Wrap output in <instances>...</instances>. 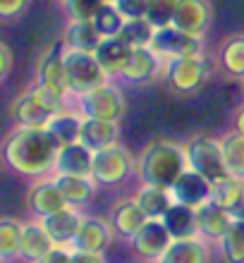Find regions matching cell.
<instances>
[{
  "label": "cell",
  "instance_id": "5bb4252c",
  "mask_svg": "<svg viewBox=\"0 0 244 263\" xmlns=\"http://www.w3.org/2000/svg\"><path fill=\"white\" fill-rule=\"evenodd\" d=\"M108 220H110V225H112L115 237L129 244L134 239V235L148 222V218L139 208V203L134 201V196H129V199H120L112 203Z\"/></svg>",
  "mask_w": 244,
  "mask_h": 263
},
{
  "label": "cell",
  "instance_id": "5b68a950",
  "mask_svg": "<svg viewBox=\"0 0 244 263\" xmlns=\"http://www.w3.org/2000/svg\"><path fill=\"white\" fill-rule=\"evenodd\" d=\"M63 58H65V69H67V84H70L72 98H79L110 82V77L103 72V67L98 65L93 53L63 48Z\"/></svg>",
  "mask_w": 244,
  "mask_h": 263
},
{
  "label": "cell",
  "instance_id": "8d00e7d4",
  "mask_svg": "<svg viewBox=\"0 0 244 263\" xmlns=\"http://www.w3.org/2000/svg\"><path fill=\"white\" fill-rule=\"evenodd\" d=\"M105 0H60L67 22H93L96 12Z\"/></svg>",
  "mask_w": 244,
  "mask_h": 263
},
{
  "label": "cell",
  "instance_id": "1f68e13d",
  "mask_svg": "<svg viewBox=\"0 0 244 263\" xmlns=\"http://www.w3.org/2000/svg\"><path fill=\"white\" fill-rule=\"evenodd\" d=\"M22 232H24V222L5 215L0 218V261L12 263L20 261V247H22Z\"/></svg>",
  "mask_w": 244,
  "mask_h": 263
},
{
  "label": "cell",
  "instance_id": "8992f818",
  "mask_svg": "<svg viewBox=\"0 0 244 263\" xmlns=\"http://www.w3.org/2000/svg\"><path fill=\"white\" fill-rule=\"evenodd\" d=\"M211 72L209 60L203 58V53H194V55H182L173 58V60H163V79L167 86L177 93H194L206 84Z\"/></svg>",
  "mask_w": 244,
  "mask_h": 263
},
{
  "label": "cell",
  "instance_id": "603a6c76",
  "mask_svg": "<svg viewBox=\"0 0 244 263\" xmlns=\"http://www.w3.org/2000/svg\"><path fill=\"white\" fill-rule=\"evenodd\" d=\"M91 167H93V151L86 148L82 141L60 146V151H58V163H55V173L91 177Z\"/></svg>",
  "mask_w": 244,
  "mask_h": 263
},
{
  "label": "cell",
  "instance_id": "f546056e",
  "mask_svg": "<svg viewBox=\"0 0 244 263\" xmlns=\"http://www.w3.org/2000/svg\"><path fill=\"white\" fill-rule=\"evenodd\" d=\"M82 122H84V115L79 110H70V108H65L55 115V118H50V122L46 125V129L53 134L60 146H67V144H74L79 141V134H82Z\"/></svg>",
  "mask_w": 244,
  "mask_h": 263
},
{
  "label": "cell",
  "instance_id": "bcb514c9",
  "mask_svg": "<svg viewBox=\"0 0 244 263\" xmlns=\"http://www.w3.org/2000/svg\"><path fill=\"white\" fill-rule=\"evenodd\" d=\"M105 3H115V0H105Z\"/></svg>",
  "mask_w": 244,
  "mask_h": 263
},
{
  "label": "cell",
  "instance_id": "ffe728a7",
  "mask_svg": "<svg viewBox=\"0 0 244 263\" xmlns=\"http://www.w3.org/2000/svg\"><path fill=\"white\" fill-rule=\"evenodd\" d=\"M161 74H163V60L148 46V48H134L132 58H129V65H127V69L122 72L120 79L127 84L141 86V84L154 82L156 77H161Z\"/></svg>",
  "mask_w": 244,
  "mask_h": 263
},
{
  "label": "cell",
  "instance_id": "3957f363",
  "mask_svg": "<svg viewBox=\"0 0 244 263\" xmlns=\"http://www.w3.org/2000/svg\"><path fill=\"white\" fill-rule=\"evenodd\" d=\"M65 108H67V96H63V93H58L53 89H46V86L36 82L12 101L10 118H12L14 125L46 127L50 122V118H55Z\"/></svg>",
  "mask_w": 244,
  "mask_h": 263
},
{
  "label": "cell",
  "instance_id": "ee69618b",
  "mask_svg": "<svg viewBox=\"0 0 244 263\" xmlns=\"http://www.w3.org/2000/svg\"><path fill=\"white\" fill-rule=\"evenodd\" d=\"M232 129L239 132V134L244 137V103L237 105V108H235V112H232Z\"/></svg>",
  "mask_w": 244,
  "mask_h": 263
},
{
  "label": "cell",
  "instance_id": "ac0fdd59",
  "mask_svg": "<svg viewBox=\"0 0 244 263\" xmlns=\"http://www.w3.org/2000/svg\"><path fill=\"white\" fill-rule=\"evenodd\" d=\"M232 225V215L228 208L218 206L216 201L203 203L201 208H196V228H199V237L203 242H209L211 247H216L228 228Z\"/></svg>",
  "mask_w": 244,
  "mask_h": 263
},
{
  "label": "cell",
  "instance_id": "74e56055",
  "mask_svg": "<svg viewBox=\"0 0 244 263\" xmlns=\"http://www.w3.org/2000/svg\"><path fill=\"white\" fill-rule=\"evenodd\" d=\"M177 3H180V0H151V3H148L146 20L156 27V31H158V29H165V27H173Z\"/></svg>",
  "mask_w": 244,
  "mask_h": 263
},
{
  "label": "cell",
  "instance_id": "b9f144b4",
  "mask_svg": "<svg viewBox=\"0 0 244 263\" xmlns=\"http://www.w3.org/2000/svg\"><path fill=\"white\" fill-rule=\"evenodd\" d=\"M10 72H12V50L7 43H0V79L7 82Z\"/></svg>",
  "mask_w": 244,
  "mask_h": 263
},
{
  "label": "cell",
  "instance_id": "277c9868",
  "mask_svg": "<svg viewBox=\"0 0 244 263\" xmlns=\"http://www.w3.org/2000/svg\"><path fill=\"white\" fill-rule=\"evenodd\" d=\"M134 173H137V156H132V151L120 141L108 146V148L93 151L91 177L98 187H120Z\"/></svg>",
  "mask_w": 244,
  "mask_h": 263
},
{
  "label": "cell",
  "instance_id": "7402d4cb",
  "mask_svg": "<svg viewBox=\"0 0 244 263\" xmlns=\"http://www.w3.org/2000/svg\"><path fill=\"white\" fill-rule=\"evenodd\" d=\"M55 244L48 237L41 220H29L24 222V232H22V247H20V261L24 263H39Z\"/></svg>",
  "mask_w": 244,
  "mask_h": 263
},
{
  "label": "cell",
  "instance_id": "7c38bea8",
  "mask_svg": "<svg viewBox=\"0 0 244 263\" xmlns=\"http://www.w3.org/2000/svg\"><path fill=\"white\" fill-rule=\"evenodd\" d=\"M112 225L108 218L101 215H84V222L79 228L74 242L70 249L72 251H86V254H105L108 247L112 244Z\"/></svg>",
  "mask_w": 244,
  "mask_h": 263
},
{
  "label": "cell",
  "instance_id": "30bf717a",
  "mask_svg": "<svg viewBox=\"0 0 244 263\" xmlns=\"http://www.w3.org/2000/svg\"><path fill=\"white\" fill-rule=\"evenodd\" d=\"M67 206L63 192L58 187L55 175H48V177H39V180H31L27 189V211L34 215L36 220H41L50 213H58L60 208Z\"/></svg>",
  "mask_w": 244,
  "mask_h": 263
},
{
  "label": "cell",
  "instance_id": "83f0119b",
  "mask_svg": "<svg viewBox=\"0 0 244 263\" xmlns=\"http://www.w3.org/2000/svg\"><path fill=\"white\" fill-rule=\"evenodd\" d=\"M101 41H103V36L93 22H67V27L63 31V48L96 53Z\"/></svg>",
  "mask_w": 244,
  "mask_h": 263
},
{
  "label": "cell",
  "instance_id": "9a60e30c",
  "mask_svg": "<svg viewBox=\"0 0 244 263\" xmlns=\"http://www.w3.org/2000/svg\"><path fill=\"white\" fill-rule=\"evenodd\" d=\"M82 222H84L82 208H74V206H65L58 213H50L46 218H41V225L46 228V232H48V237L53 239L55 247H72Z\"/></svg>",
  "mask_w": 244,
  "mask_h": 263
},
{
  "label": "cell",
  "instance_id": "2e32d148",
  "mask_svg": "<svg viewBox=\"0 0 244 263\" xmlns=\"http://www.w3.org/2000/svg\"><path fill=\"white\" fill-rule=\"evenodd\" d=\"M36 82L46 86V89H53L63 96H70V84H67V69H65V58H63V48L58 50L55 46H50L41 53L39 58V65H36Z\"/></svg>",
  "mask_w": 244,
  "mask_h": 263
},
{
  "label": "cell",
  "instance_id": "d4e9b609",
  "mask_svg": "<svg viewBox=\"0 0 244 263\" xmlns=\"http://www.w3.org/2000/svg\"><path fill=\"white\" fill-rule=\"evenodd\" d=\"M216 65L225 77L244 82V34L228 36L216 53Z\"/></svg>",
  "mask_w": 244,
  "mask_h": 263
},
{
  "label": "cell",
  "instance_id": "4fadbf2b",
  "mask_svg": "<svg viewBox=\"0 0 244 263\" xmlns=\"http://www.w3.org/2000/svg\"><path fill=\"white\" fill-rule=\"evenodd\" d=\"M211 24H213V7L211 0H180L177 10H175L173 27L196 36V39H206Z\"/></svg>",
  "mask_w": 244,
  "mask_h": 263
},
{
  "label": "cell",
  "instance_id": "f35d334b",
  "mask_svg": "<svg viewBox=\"0 0 244 263\" xmlns=\"http://www.w3.org/2000/svg\"><path fill=\"white\" fill-rule=\"evenodd\" d=\"M148 3L151 0H115V5L125 20H139V17H146V10H148Z\"/></svg>",
  "mask_w": 244,
  "mask_h": 263
},
{
  "label": "cell",
  "instance_id": "60d3db41",
  "mask_svg": "<svg viewBox=\"0 0 244 263\" xmlns=\"http://www.w3.org/2000/svg\"><path fill=\"white\" fill-rule=\"evenodd\" d=\"M39 263H72V249L70 247H53Z\"/></svg>",
  "mask_w": 244,
  "mask_h": 263
},
{
  "label": "cell",
  "instance_id": "cb8c5ba5",
  "mask_svg": "<svg viewBox=\"0 0 244 263\" xmlns=\"http://www.w3.org/2000/svg\"><path fill=\"white\" fill-rule=\"evenodd\" d=\"M55 182L60 192H63L67 206L74 208H86L96 196L98 184L93 182V177H82V175H60L55 173Z\"/></svg>",
  "mask_w": 244,
  "mask_h": 263
},
{
  "label": "cell",
  "instance_id": "836d02e7",
  "mask_svg": "<svg viewBox=\"0 0 244 263\" xmlns=\"http://www.w3.org/2000/svg\"><path fill=\"white\" fill-rule=\"evenodd\" d=\"M120 36L125 39L132 48H148L154 43V36H156V27L146 17H139V20H127Z\"/></svg>",
  "mask_w": 244,
  "mask_h": 263
},
{
  "label": "cell",
  "instance_id": "e575fe53",
  "mask_svg": "<svg viewBox=\"0 0 244 263\" xmlns=\"http://www.w3.org/2000/svg\"><path fill=\"white\" fill-rule=\"evenodd\" d=\"M125 22H127L125 14L120 12L115 3H103L101 10L96 12V17H93V24H96V29L101 31L103 39H108V36H120Z\"/></svg>",
  "mask_w": 244,
  "mask_h": 263
},
{
  "label": "cell",
  "instance_id": "ab89813d",
  "mask_svg": "<svg viewBox=\"0 0 244 263\" xmlns=\"http://www.w3.org/2000/svg\"><path fill=\"white\" fill-rule=\"evenodd\" d=\"M29 5H31V0H0V17L5 22H10L27 12Z\"/></svg>",
  "mask_w": 244,
  "mask_h": 263
},
{
  "label": "cell",
  "instance_id": "ba28073f",
  "mask_svg": "<svg viewBox=\"0 0 244 263\" xmlns=\"http://www.w3.org/2000/svg\"><path fill=\"white\" fill-rule=\"evenodd\" d=\"M74 105H77V110L82 112L84 118L115 120V122H120L127 112L125 93H122V89H120L118 84H112V82L74 98Z\"/></svg>",
  "mask_w": 244,
  "mask_h": 263
},
{
  "label": "cell",
  "instance_id": "e0dca14e",
  "mask_svg": "<svg viewBox=\"0 0 244 263\" xmlns=\"http://www.w3.org/2000/svg\"><path fill=\"white\" fill-rule=\"evenodd\" d=\"M211 189H213V184H211L203 175H199V173H194L192 167H187V170L182 173L180 180L170 187V192H173L175 203H182V206H189L196 211V208H201L203 203L211 201Z\"/></svg>",
  "mask_w": 244,
  "mask_h": 263
},
{
  "label": "cell",
  "instance_id": "4316f807",
  "mask_svg": "<svg viewBox=\"0 0 244 263\" xmlns=\"http://www.w3.org/2000/svg\"><path fill=\"white\" fill-rule=\"evenodd\" d=\"M158 263H211V244L201 237L175 239Z\"/></svg>",
  "mask_w": 244,
  "mask_h": 263
},
{
  "label": "cell",
  "instance_id": "6da1fadb",
  "mask_svg": "<svg viewBox=\"0 0 244 263\" xmlns=\"http://www.w3.org/2000/svg\"><path fill=\"white\" fill-rule=\"evenodd\" d=\"M58 144L46 127L14 125L3 139V163L14 175H24L29 180L55 175Z\"/></svg>",
  "mask_w": 244,
  "mask_h": 263
},
{
  "label": "cell",
  "instance_id": "7a4b0ae2",
  "mask_svg": "<svg viewBox=\"0 0 244 263\" xmlns=\"http://www.w3.org/2000/svg\"><path fill=\"white\" fill-rule=\"evenodd\" d=\"M187 153L184 146L170 139H154L137 153V180L139 184H158L173 187L187 170Z\"/></svg>",
  "mask_w": 244,
  "mask_h": 263
},
{
  "label": "cell",
  "instance_id": "7dc6e473",
  "mask_svg": "<svg viewBox=\"0 0 244 263\" xmlns=\"http://www.w3.org/2000/svg\"><path fill=\"white\" fill-rule=\"evenodd\" d=\"M242 93H244V82H242Z\"/></svg>",
  "mask_w": 244,
  "mask_h": 263
},
{
  "label": "cell",
  "instance_id": "d6986e66",
  "mask_svg": "<svg viewBox=\"0 0 244 263\" xmlns=\"http://www.w3.org/2000/svg\"><path fill=\"white\" fill-rule=\"evenodd\" d=\"M132 53H134V48L122 36H108V39L101 41V46L96 48L93 55H96L98 65L103 67L105 74L110 77V79H120L122 72L127 69V65H129Z\"/></svg>",
  "mask_w": 244,
  "mask_h": 263
},
{
  "label": "cell",
  "instance_id": "484cf974",
  "mask_svg": "<svg viewBox=\"0 0 244 263\" xmlns=\"http://www.w3.org/2000/svg\"><path fill=\"white\" fill-rule=\"evenodd\" d=\"M134 201L139 203L148 220H163V215L175 203L173 192L167 187H158V184H139V189L134 192Z\"/></svg>",
  "mask_w": 244,
  "mask_h": 263
},
{
  "label": "cell",
  "instance_id": "d590c367",
  "mask_svg": "<svg viewBox=\"0 0 244 263\" xmlns=\"http://www.w3.org/2000/svg\"><path fill=\"white\" fill-rule=\"evenodd\" d=\"M242 189H244V180H237V177L228 175L225 180L213 184V189H211V201H216L218 206H223L230 211V208L237 203L239 196H242Z\"/></svg>",
  "mask_w": 244,
  "mask_h": 263
},
{
  "label": "cell",
  "instance_id": "f1b7e54d",
  "mask_svg": "<svg viewBox=\"0 0 244 263\" xmlns=\"http://www.w3.org/2000/svg\"><path fill=\"white\" fill-rule=\"evenodd\" d=\"M167 232L173 235V239H194L199 237V228H196V211L182 203H173L170 211L163 215Z\"/></svg>",
  "mask_w": 244,
  "mask_h": 263
},
{
  "label": "cell",
  "instance_id": "d6a6232c",
  "mask_svg": "<svg viewBox=\"0 0 244 263\" xmlns=\"http://www.w3.org/2000/svg\"><path fill=\"white\" fill-rule=\"evenodd\" d=\"M216 251L220 254L223 263H244V222L232 220L223 239L216 244Z\"/></svg>",
  "mask_w": 244,
  "mask_h": 263
},
{
  "label": "cell",
  "instance_id": "7bdbcfd3",
  "mask_svg": "<svg viewBox=\"0 0 244 263\" xmlns=\"http://www.w3.org/2000/svg\"><path fill=\"white\" fill-rule=\"evenodd\" d=\"M72 263H105V254H86V251H72Z\"/></svg>",
  "mask_w": 244,
  "mask_h": 263
},
{
  "label": "cell",
  "instance_id": "8fae6325",
  "mask_svg": "<svg viewBox=\"0 0 244 263\" xmlns=\"http://www.w3.org/2000/svg\"><path fill=\"white\" fill-rule=\"evenodd\" d=\"M151 48L161 60H173V58L203 53V39H196L177 27H165L156 31Z\"/></svg>",
  "mask_w": 244,
  "mask_h": 263
},
{
  "label": "cell",
  "instance_id": "f6af8a7d",
  "mask_svg": "<svg viewBox=\"0 0 244 263\" xmlns=\"http://www.w3.org/2000/svg\"><path fill=\"white\" fill-rule=\"evenodd\" d=\"M230 215H232V220H242L244 222V189H242V196L237 199V203L230 208Z\"/></svg>",
  "mask_w": 244,
  "mask_h": 263
},
{
  "label": "cell",
  "instance_id": "52a82bcc",
  "mask_svg": "<svg viewBox=\"0 0 244 263\" xmlns=\"http://www.w3.org/2000/svg\"><path fill=\"white\" fill-rule=\"evenodd\" d=\"M184 153H187V165L194 173L203 175L211 184L225 180L228 177V167L223 160V151H220V141L209 134H196L184 144Z\"/></svg>",
  "mask_w": 244,
  "mask_h": 263
},
{
  "label": "cell",
  "instance_id": "44dd1931",
  "mask_svg": "<svg viewBox=\"0 0 244 263\" xmlns=\"http://www.w3.org/2000/svg\"><path fill=\"white\" fill-rule=\"evenodd\" d=\"M79 141H82L86 148H91V151L108 148V146L120 141V122H115V120L84 118Z\"/></svg>",
  "mask_w": 244,
  "mask_h": 263
},
{
  "label": "cell",
  "instance_id": "4dcf8cb0",
  "mask_svg": "<svg viewBox=\"0 0 244 263\" xmlns=\"http://www.w3.org/2000/svg\"><path fill=\"white\" fill-rule=\"evenodd\" d=\"M218 141H220V151H223L228 175L244 180V137L235 129H228L225 134L218 137Z\"/></svg>",
  "mask_w": 244,
  "mask_h": 263
},
{
  "label": "cell",
  "instance_id": "9c48e42d",
  "mask_svg": "<svg viewBox=\"0 0 244 263\" xmlns=\"http://www.w3.org/2000/svg\"><path fill=\"white\" fill-rule=\"evenodd\" d=\"M173 235L167 232L165 222L163 220H148L144 228L134 235V239L129 242V249H132L134 256H139L141 261L146 263H158L163 258L170 244H173Z\"/></svg>",
  "mask_w": 244,
  "mask_h": 263
}]
</instances>
